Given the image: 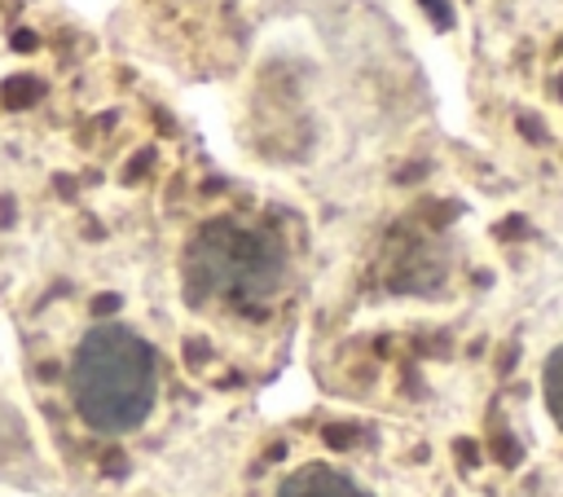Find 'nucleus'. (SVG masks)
Masks as SVG:
<instances>
[{"mask_svg":"<svg viewBox=\"0 0 563 497\" xmlns=\"http://www.w3.org/2000/svg\"><path fill=\"white\" fill-rule=\"evenodd\" d=\"M273 497H374V493H365L347 471H339L330 462H303L282 475Z\"/></svg>","mask_w":563,"mask_h":497,"instance_id":"obj_3","label":"nucleus"},{"mask_svg":"<svg viewBox=\"0 0 563 497\" xmlns=\"http://www.w3.org/2000/svg\"><path fill=\"white\" fill-rule=\"evenodd\" d=\"M559 97H563V75H559Z\"/></svg>","mask_w":563,"mask_h":497,"instance_id":"obj_5","label":"nucleus"},{"mask_svg":"<svg viewBox=\"0 0 563 497\" xmlns=\"http://www.w3.org/2000/svg\"><path fill=\"white\" fill-rule=\"evenodd\" d=\"M290 273L286 246L264 224L211 220L202 224L180 259V281L189 303L198 308H264L282 295Z\"/></svg>","mask_w":563,"mask_h":497,"instance_id":"obj_2","label":"nucleus"},{"mask_svg":"<svg viewBox=\"0 0 563 497\" xmlns=\"http://www.w3.org/2000/svg\"><path fill=\"white\" fill-rule=\"evenodd\" d=\"M541 391H545V409H550V418H554L559 431H563V343H559V347L550 352V361H545Z\"/></svg>","mask_w":563,"mask_h":497,"instance_id":"obj_4","label":"nucleus"},{"mask_svg":"<svg viewBox=\"0 0 563 497\" xmlns=\"http://www.w3.org/2000/svg\"><path fill=\"white\" fill-rule=\"evenodd\" d=\"M163 391L154 343L128 321H92L62 361V400L70 418L101 440L136 435Z\"/></svg>","mask_w":563,"mask_h":497,"instance_id":"obj_1","label":"nucleus"}]
</instances>
